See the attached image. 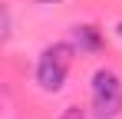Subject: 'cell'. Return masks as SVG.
Wrapping results in <instances>:
<instances>
[{
	"instance_id": "obj_1",
	"label": "cell",
	"mask_w": 122,
	"mask_h": 119,
	"mask_svg": "<svg viewBox=\"0 0 122 119\" xmlns=\"http://www.w3.org/2000/svg\"><path fill=\"white\" fill-rule=\"evenodd\" d=\"M73 53L76 46L73 43H53L46 46L36 60V83L46 93H60L63 83H66V73H69V63H73Z\"/></svg>"
},
{
	"instance_id": "obj_2",
	"label": "cell",
	"mask_w": 122,
	"mask_h": 119,
	"mask_svg": "<svg viewBox=\"0 0 122 119\" xmlns=\"http://www.w3.org/2000/svg\"><path fill=\"white\" fill-rule=\"evenodd\" d=\"M92 109L99 119H112L122 113V79L112 70H99L92 76Z\"/></svg>"
},
{
	"instance_id": "obj_3",
	"label": "cell",
	"mask_w": 122,
	"mask_h": 119,
	"mask_svg": "<svg viewBox=\"0 0 122 119\" xmlns=\"http://www.w3.org/2000/svg\"><path fill=\"white\" fill-rule=\"evenodd\" d=\"M73 46L79 50V53H96L102 50V37L96 27H89V23H79V27H73Z\"/></svg>"
},
{
	"instance_id": "obj_4",
	"label": "cell",
	"mask_w": 122,
	"mask_h": 119,
	"mask_svg": "<svg viewBox=\"0 0 122 119\" xmlns=\"http://www.w3.org/2000/svg\"><path fill=\"white\" fill-rule=\"evenodd\" d=\"M63 119H82V113L76 109V106H69V109H66V116H63Z\"/></svg>"
},
{
	"instance_id": "obj_5",
	"label": "cell",
	"mask_w": 122,
	"mask_h": 119,
	"mask_svg": "<svg viewBox=\"0 0 122 119\" xmlns=\"http://www.w3.org/2000/svg\"><path fill=\"white\" fill-rule=\"evenodd\" d=\"M116 33H119V40H122V23H119V27H116Z\"/></svg>"
},
{
	"instance_id": "obj_6",
	"label": "cell",
	"mask_w": 122,
	"mask_h": 119,
	"mask_svg": "<svg viewBox=\"0 0 122 119\" xmlns=\"http://www.w3.org/2000/svg\"><path fill=\"white\" fill-rule=\"evenodd\" d=\"M43 3H46V0H43Z\"/></svg>"
}]
</instances>
